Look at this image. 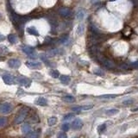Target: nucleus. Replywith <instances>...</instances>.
<instances>
[{"mask_svg": "<svg viewBox=\"0 0 138 138\" xmlns=\"http://www.w3.org/2000/svg\"><path fill=\"white\" fill-rule=\"evenodd\" d=\"M28 109L27 108H23L19 110V112L17 113V115L16 116V118H15V124H19L21 123H23V121L26 118L27 115H28Z\"/></svg>", "mask_w": 138, "mask_h": 138, "instance_id": "f257e3e1", "label": "nucleus"}, {"mask_svg": "<svg viewBox=\"0 0 138 138\" xmlns=\"http://www.w3.org/2000/svg\"><path fill=\"white\" fill-rule=\"evenodd\" d=\"M98 61H99V62L102 64L105 67H106L108 69H112L115 67L114 62L110 61V59L105 57V56H99V57H98Z\"/></svg>", "mask_w": 138, "mask_h": 138, "instance_id": "f03ea898", "label": "nucleus"}, {"mask_svg": "<svg viewBox=\"0 0 138 138\" xmlns=\"http://www.w3.org/2000/svg\"><path fill=\"white\" fill-rule=\"evenodd\" d=\"M16 82L22 86H24V87H29L31 85V80H29L27 77H24V76H19V77L16 78Z\"/></svg>", "mask_w": 138, "mask_h": 138, "instance_id": "7ed1b4c3", "label": "nucleus"}, {"mask_svg": "<svg viewBox=\"0 0 138 138\" xmlns=\"http://www.w3.org/2000/svg\"><path fill=\"white\" fill-rule=\"evenodd\" d=\"M12 110V105L10 103H4L0 105V112L3 114H8Z\"/></svg>", "mask_w": 138, "mask_h": 138, "instance_id": "20e7f679", "label": "nucleus"}, {"mask_svg": "<svg viewBox=\"0 0 138 138\" xmlns=\"http://www.w3.org/2000/svg\"><path fill=\"white\" fill-rule=\"evenodd\" d=\"M2 78H3L4 82L5 83L6 85H12V84H14V82L16 81V79L11 74H4L2 76Z\"/></svg>", "mask_w": 138, "mask_h": 138, "instance_id": "39448f33", "label": "nucleus"}, {"mask_svg": "<svg viewBox=\"0 0 138 138\" xmlns=\"http://www.w3.org/2000/svg\"><path fill=\"white\" fill-rule=\"evenodd\" d=\"M22 50H23L27 55H29V56H31V57L34 56V48L33 47L23 46V47H22Z\"/></svg>", "mask_w": 138, "mask_h": 138, "instance_id": "423d86ee", "label": "nucleus"}, {"mask_svg": "<svg viewBox=\"0 0 138 138\" xmlns=\"http://www.w3.org/2000/svg\"><path fill=\"white\" fill-rule=\"evenodd\" d=\"M8 66L11 68H18L21 66V61L17 59H11L8 61Z\"/></svg>", "mask_w": 138, "mask_h": 138, "instance_id": "0eeeda50", "label": "nucleus"}, {"mask_svg": "<svg viewBox=\"0 0 138 138\" xmlns=\"http://www.w3.org/2000/svg\"><path fill=\"white\" fill-rule=\"evenodd\" d=\"M25 64L29 68H31V69L40 68L41 66V63L38 62V61H26Z\"/></svg>", "mask_w": 138, "mask_h": 138, "instance_id": "6e6552de", "label": "nucleus"}, {"mask_svg": "<svg viewBox=\"0 0 138 138\" xmlns=\"http://www.w3.org/2000/svg\"><path fill=\"white\" fill-rule=\"evenodd\" d=\"M59 14L63 17H67L70 16L71 11L70 9L66 8V7H61V8L59 9Z\"/></svg>", "mask_w": 138, "mask_h": 138, "instance_id": "1a4fd4ad", "label": "nucleus"}, {"mask_svg": "<svg viewBox=\"0 0 138 138\" xmlns=\"http://www.w3.org/2000/svg\"><path fill=\"white\" fill-rule=\"evenodd\" d=\"M82 126H83V122H82V120L80 119V118H76L72 124L73 130H80L82 128Z\"/></svg>", "mask_w": 138, "mask_h": 138, "instance_id": "9d476101", "label": "nucleus"}, {"mask_svg": "<svg viewBox=\"0 0 138 138\" xmlns=\"http://www.w3.org/2000/svg\"><path fill=\"white\" fill-rule=\"evenodd\" d=\"M93 108V105H83V106H76L73 107L72 110L73 111H81V110H88Z\"/></svg>", "mask_w": 138, "mask_h": 138, "instance_id": "9b49d317", "label": "nucleus"}, {"mask_svg": "<svg viewBox=\"0 0 138 138\" xmlns=\"http://www.w3.org/2000/svg\"><path fill=\"white\" fill-rule=\"evenodd\" d=\"M85 15H86L85 10L83 8H80L78 10L77 12H76V18H77L78 20H83V19L85 18Z\"/></svg>", "mask_w": 138, "mask_h": 138, "instance_id": "f8f14e48", "label": "nucleus"}, {"mask_svg": "<svg viewBox=\"0 0 138 138\" xmlns=\"http://www.w3.org/2000/svg\"><path fill=\"white\" fill-rule=\"evenodd\" d=\"M36 104L38 105H41V106H46V105H48V100L45 98L40 97L36 100Z\"/></svg>", "mask_w": 138, "mask_h": 138, "instance_id": "ddd939ff", "label": "nucleus"}, {"mask_svg": "<svg viewBox=\"0 0 138 138\" xmlns=\"http://www.w3.org/2000/svg\"><path fill=\"white\" fill-rule=\"evenodd\" d=\"M21 130H22V133H23V134L28 135L29 133H30V131H31V127L29 124H24L23 126H22Z\"/></svg>", "mask_w": 138, "mask_h": 138, "instance_id": "4468645a", "label": "nucleus"}, {"mask_svg": "<svg viewBox=\"0 0 138 138\" xmlns=\"http://www.w3.org/2000/svg\"><path fill=\"white\" fill-rule=\"evenodd\" d=\"M60 80L61 83L64 84V85H68V84L70 83L71 79L67 75H61L60 77Z\"/></svg>", "mask_w": 138, "mask_h": 138, "instance_id": "2eb2a0df", "label": "nucleus"}, {"mask_svg": "<svg viewBox=\"0 0 138 138\" xmlns=\"http://www.w3.org/2000/svg\"><path fill=\"white\" fill-rule=\"evenodd\" d=\"M27 31L29 34H33V36H39V32L34 27H29V28L27 29Z\"/></svg>", "mask_w": 138, "mask_h": 138, "instance_id": "dca6fc26", "label": "nucleus"}, {"mask_svg": "<svg viewBox=\"0 0 138 138\" xmlns=\"http://www.w3.org/2000/svg\"><path fill=\"white\" fill-rule=\"evenodd\" d=\"M8 41L11 44H15L18 41V40H17V36H16V34H11L8 36Z\"/></svg>", "mask_w": 138, "mask_h": 138, "instance_id": "f3484780", "label": "nucleus"}, {"mask_svg": "<svg viewBox=\"0 0 138 138\" xmlns=\"http://www.w3.org/2000/svg\"><path fill=\"white\" fill-rule=\"evenodd\" d=\"M76 32H77L78 36H82L84 34V32H85V25H84V24H80V25L78 26Z\"/></svg>", "mask_w": 138, "mask_h": 138, "instance_id": "a211bd4d", "label": "nucleus"}, {"mask_svg": "<svg viewBox=\"0 0 138 138\" xmlns=\"http://www.w3.org/2000/svg\"><path fill=\"white\" fill-rule=\"evenodd\" d=\"M57 123V117H51L48 119V124L49 126H53V125L56 124Z\"/></svg>", "mask_w": 138, "mask_h": 138, "instance_id": "6ab92c4d", "label": "nucleus"}, {"mask_svg": "<svg viewBox=\"0 0 138 138\" xmlns=\"http://www.w3.org/2000/svg\"><path fill=\"white\" fill-rule=\"evenodd\" d=\"M62 99L65 101V102H67V103H73L75 101V98L73 97V96H70V95H67V96H65L63 97Z\"/></svg>", "mask_w": 138, "mask_h": 138, "instance_id": "aec40b11", "label": "nucleus"}, {"mask_svg": "<svg viewBox=\"0 0 138 138\" xmlns=\"http://www.w3.org/2000/svg\"><path fill=\"white\" fill-rule=\"evenodd\" d=\"M117 95L116 94H105V95H101L99 96V98H104V99H111V98H117Z\"/></svg>", "mask_w": 138, "mask_h": 138, "instance_id": "412c9836", "label": "nucleus"}, {"mask_svg": "<svg viewBox=\"0 0 138 138\" xmlns=\"http://www.w3.org/2000/svg\"><path fill=\"white\" fill-rule=\"evenodd\" d=\"M118 110L117 109H110V110H107L106 111H105V114L108 115V116H113L115 114H117V113H118Z\"/></svg>", "mask_w": 138, "mask_h": 138, "instance_id": "4be33fe9", "label": "nucleus"}, {"mask_svg": "<svg viewBox=\"0 0 138 138\" xmlns=\"http://www.w3.org/2000/svg\"><path fill=\"white\" fill-rule=\"evenodd\" d=\"M7 124V119L5 117H0V128H4Z\"/></svg>", "mask_w": 138, "mask_h": 138, "instance_id": "5701e85b", "label": "nucleus"}, {"mask_svg": "<svg viewBox=\"0 0 138 138\" xmlns=\"http://www.w3.org/2000/svg\"><path fill=\"white\" fill-rule=\"evenodd\" d=\"M49 73H50V75L52 76V77L55 78V79L58 78L59 76H60V73H59L57 70H51Z\"/></svg>", "mask_w": 138, "mask_h": 138, "instance_id": "b1692460", "label": "nucleus"}, {"mask_svg": "<svg viewBox=\"0 0 138 138\" xmlns=\"http://www.w3.org/2000/svg\"><path fill=\"white\" fill-rule=\"evenodd\" d=\"M38 137H39L38 133H36V132H31V133H29L26 138H38Z\"/></svg>", "mask_w": 138, "mask_h": 138, "instance_id": "393cba45", "label": "nucleus"}, {"mask_svg": "<svg viewBox=\"0 0 138 138\" xmlns=\"http://www.w3.org/2000/svg\"><path fill=\"white\" fill-rule=\"evenodd\" d=\"M105 130H106V125H105V124H101V125H99V126L98 127V133H103Z\"/></svg>", "mask_w": 138, "mask_h": 138, "instance_id": "a878e982", "label": "nucleus"}, {"mask_svg": "<svg viewBox=\"0 0 138 138\" xmlns=\"http://www.w3.org/2000/svg\"><path fill=\"white\" fill-rule=\"evenodd\" d=\"M73 117H74V114H73V113H69V114H66L65 117H63V120L64 121H67V120L72 119Z\"/></svg>", "mask_w": 138, "mask_h": 138, "instance_id": "bb28decb", "label": "nucleus"}, {"mask_svg": "<svg viewBox=\"0 0 138 138\" xmlns=\"http://www.w3.org/2000/svg\"><path fill=\"white\" fill-rule=\"evenodd\" d=\"M8 52V48H6L4 45H0V53H4V54H7Z\"/></svg>", "mask_w": 138, "mask_h": 138, "instance_id": "cd10ccee", "label": "nucleus"}, {"mask_svg": "<svg viewBox=\"0 0 138 138\" xmlns=\"http://www.w3.org/2000/svg\"><path fill=\"white\" fill-rule=\"evenodd\" d=\"M94 73L95 74H97V75H99V76H104L105 75V73L103 72L101 69H96V70H94Z\"/></svg>", "mask_w": 138, "mask_h": 138, "instance_id": "c85d7f7f", "label": "nucleus"}, {"mask_svg": "<svg viewBox=\"0 0 138 138\" xmlns=\"http://www.w3.org/2000/svg\"><path fill=\"white\" fill-rule=\"evenodd\" d=\"M61 129H62V130L63 131H67V130L70 129V124H64L63 125H62V127H61Z\"/></svg>", "mask_w": 138, "mask_h": 138, "instance_id": "c756f323", "label": "nucleus"}, {"mask_svg": "<svg viewBox=\"0 0 138 138\" xmlns=\"http://www.w3.org/2000/svg\"><path fill=\"white\" fill-rule=\"evenodd\" d=\"M57 138H67V135L65 133V131H62V132H60L57 135Z\"/></svg>", "mask_w": 138, "mask_h": 138, "instance_id": "7c9ffc66", "label": "nucleus"}, {"mask_svg": "<svg viewBox=\"0 0 138 138\" xmlns=\"http://www.w3.org/2000/svg\"><path fill=\"white\" fill-rule=\"evenodd\" d=\"M134 103V101H133L132 99H128V100H125L123 102V104H124V105H132V104Z\"/></svg>", "mask_w": 138, "mask_h": 138, "instance_id": "2f4dec72", "label": "nucleus"}, {"mask_svg": "<svg viewBox=\"0 0 138 138\" xmlns=\"http://www.w3.org/2000/svg\"><path fill=\"white\" fill-rule=\"evenodd\" d=\"M67 38H68V36H67V34H65V36L61 37V39L60 40V42H61V43H64V42H66V41H67Z\"/></svg>", "mask_w": 138, "mask_h": 138, "instance_id": "473e14b6", "label": "nucleus"}, {"mask_svg": "<svg viewBox=\"0 0 138 138\" xmlns=\"http://www.w3.org/2000/svg\"><path fill=\"white\" fill-rule=\"evenodd\" d=\"M5 40V36H4V34H2L1 33H0V41H3Z\"/></svg>", "mask_w": 138, "mask_h": 138, "instance_id": "72a5a7b5", "label": "nucleus"}, {"mask_svg": "<svg viewBox=\"0 0 138 138\" xmlns=\"http://www.w3.org/2000/svg\"><path fill=\"white\" fill-rule=\"evenodd\" d=\"M133 66H135V67H136V68H138V61L137 62H135V63H133V65H132Z\"/></svg>", "mask_w": 138, "mask_h": 138, "instance_id": "f704fd0d", "label": "nucleus"}, {"mask_svg": "<svg viewBox=\"0 0 138 138\" xmlns=\"http://www.w3.org/2000/svg\"><path fill=\"white\" fill-rule=\"evenodd\" d=\"M138 110V107L135 108V109H132V111H137Z\"/></svg>", "mask_w": 138, "mask_h": 138, "instance_id": "c9c22d12", "label": "nucleus"}, {"mask_svg": "<svg viewBox=\"0 0 138 138\" xmlns=\"http://www.w3.org/2000/svg\"><path fill=\"white\" fill-rule=\"evenodd\" d=\"M109 1H110V2H112V1H116V0H109Z\"/></svg>", "mask_w": 138, "mask_h": 138, "instance_id": "e433bc0d", "label": "nucleus"}, {"mask_svg": "<svg viewBox=\"0 0 138 138\" xmlns=\"http://www.w3.org/2000/svg\"><path fill=\"white\" fill-rule=\"evenodd\" d=\"M0 18H1V14H0Z\"/></svg>", "mask_w": 138, "mask_h": 138, "instance_id": "4c0bfd02", "label": "nucleus"}, {"mask_svg": "<svg viewBox=\"0 0 138 138\" xmlns=\"http://www.w3.org/2000/svg\"><path fill=\"white\" fill-rule=\"evenodd\" d=\"M136 138H138V137H136Z\"/></svg>", "mask_w": 138, "mask_h": 138, "instance_id": "58836bf2", "label": "nucleus"}]
</instances>
